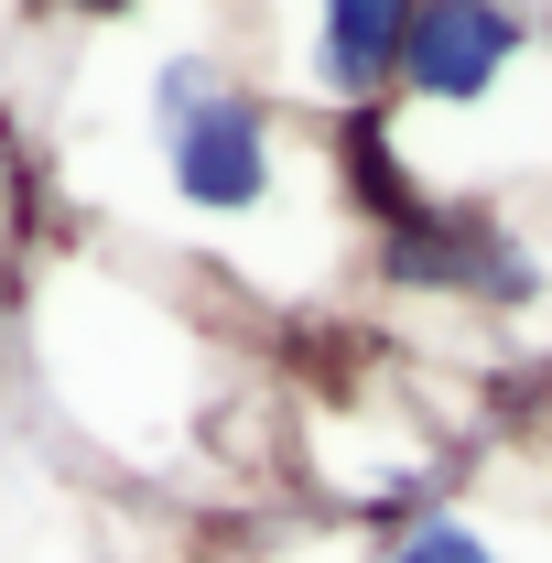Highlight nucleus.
<instances>
[{
    "label": "nucleus",
    "instance_id": "obj_1",
    "mask_svg": "<svg viewBox=\"0 0 552 563\" xmlns=\"http://www.w3.org/2000/svg\"><path fill=\"white\" fill-rule=\"evenodd\" d=\"M141 120H152L163 207L207 239H272L292 185H336V141H314L272 87L228 76V55H207V44H174L152 66Z\"/></svg>",
    "mask_w": 552,
    "mask_h": 563
},
{
    "label": "nucleus",
    "instance_id": "obj_2",
    "mask_svg": "<svg viewBox=\"0 0 552 563\" xmlns=\"http://www.w3.org/2000/svg\"><path fill=\"white\" fill-rule=\"evenodd\" d=\"M368 239H379L368 272L390 292L455 303V314H531L542 303V250L498 196H422V207H401Z\"/></svg>",
    "mask_w": 552,
    "mask_h": 563
},
{
    "label": "nucleus",
    "instance_id": "obj_3",
    "mask_svg": "<svg viewBox=\"0 0 552 563\" xmlns=\"http://www.w3.org/2000/svg\"><path fill=\"white\" fill-rule=\"evenodd\" d=\"M542 66H552V33L531 11H509V0H433V11H412L390 98L433 109V120H487L520 76H542Z\"/></svg>",
    "mask_w": 552,
    "mask_h": 563
},
{
    "label": "nucleus",
    "instance_id": "obj_4",
    "mask_svg": "<svg viewBox=\"0 0 552 563\" xmlns=\"http://www.w3.org/2000/svg\"><path fill=\"white\" fill-rule=\"evenodd\" d=\"M401 44H412V0H325V11H303L292 87L325 98L336 120H368L390 98V76H401Z\"/></svg>",
    "mask_w": 552,
    "mask_h": 563
},
{
    "label": "nucleus",
    "instance_id": "obj_5",
    "mask_svg": "<svg viewBox=\"0 0 552 563\" xmlns=\"http://www.w3.org/2000/svg\"><path fill=\"white\" fill-rule=\"evenodd\" d=\"M368 563H552V542L531 553V509H509V498H433Z\"/></svg>",
    "mask_w": 552,
    "mask_h": 563
}]
</instances>
